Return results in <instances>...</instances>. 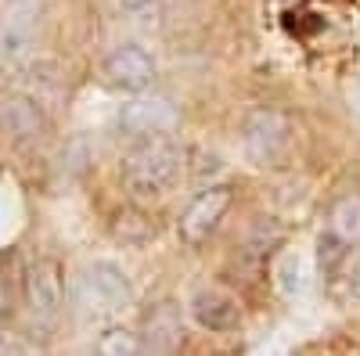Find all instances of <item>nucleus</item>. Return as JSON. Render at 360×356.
<instances>
[{
  "mask_svg": "<svg viewBox=\"0 0 360 356\" xmlns=\"http://www.w3.org/2000/svg\"><path fill=\"white\" fill-rule=\"evenodd\" d=\"M134 299L130 277L123 274V266H115L108 259L90 263L83 277L76 281V306L86 320H108L115 313H123Z\"/></svg>",
  "mask_w": 360,
  "mask_h": 356,
  "instance_id": "nucleus-2",
  "label": "nucleus"
},
{
  "mask_svg": "<svg viewBox=\"0 0 360 356\" xmlns=\"http://www.w3.org/2000/svg\"><path fill=\"white\" fill-rule=\"evenodd\" d=\"M25 295H29V310L40 320H54L58 310H62V295H65L62 263L54 256L33 259V266L25 270Z\"/></svg>",
  "mask_w": 360,
  "mask_h": 356,
  "instance_id": "nucleus-7",
  "label": "nucleus"
},
{
  "mask_svg": "<svg viewBox=\"0 0 360 356\" xmlns=\"http://www.w3.org/2000/svg\"><path fill=\"white\" fill-rule=\"evenodd\" d=\"M0 123L15 140H40L47 133V115L44 108L25 98V94H8L0 101Z\"/></svg>",
  "mask_w": 360,
  "mask_h": 356,
  "instance_id": "nucleus-10",
  "label": "nucleus"
},
{
  "mask_svg": "<svg viewBox=\"0 0 360 356\" xmlns=\"http://www.w3.org/2000/svg\"><path fill=\"white\" fill-rule=\"evenodd\" d=\"M123 8H127V15H130L137 25H144V29H159V18H162L159 0H123Z\"/></svg>",
  "mask_w": 360,
  "mask_h": 356,
  "instance_id": "nucleus-13",
  "label": "nucleus"
},
{
  "mask_svg": "<svg viewBox=\"0 0 360 356\" xmlns=\"http://www.w3.org/2000/svg\"><path fill=\"white\" fill-rule=\"evenodd\" d=\"M292 147V123L288 115L274 112V108H263L249 119L245 126V155L256 166H278Z\"/></svg>",
  "mask_w": 360,
  "mask_h": 356,
  "instance_id": "nucleus-5",
  "label": "nucleus"
},
{
  "mask_svg": "<svg viewBox=\"0 0 360 356\" xmlns=\"http://www.w3.org/2000/svg\"><path fill=\"white\" fill-rule=\"evenodd\" d=\"M349 101H353V108L360 112V76L353 79V86H349Z\"/></svg>",
  "mask_w": 360,
  "mask_h": 356,
  "instance_id": "nucleus-15",
  "label": "nucleus"
},
{
  "mask_svg": "<svg viewBox=\"0 0 360 356\" xmlns=\"http://www.w3.org/2000/svg\"><path fill=\"white\" fill-rule=\"evenodd\" d=\"M342 277H346L349 295H356V299H360V252L346 256V263H342Z\"/></svg>",
  "mask_w": 360,
  "mask_h": 356,
  "instance_id": "nucleus-14",
  "label": "nucleus"
},
{
  "mask_svg": "<svg viewBox=\"0 0 360 356\" xmlns=\"http://www.w3.org/2000/svg\"><path fill=\"white\" fill-rule=\"evenodd\" d=\"M108 86H115V91H123V94H144L148 86L155 83V58L148 54L144 47L137 44H119L108 58H105V65H101Z\"/></svg>",
  "mask_w": 360,
  "mask_h": 356,
  "instance_id": "nucleus-6",
  "label": "nucleus"
},
{
  "mask_svg": "<svg viewBox=\"0 0 360 356\" xmlns=\"http://www.w3.org/2000/svg\"><path fill=\"white\" fill-rule=\"evenodd\" d=\"M37 4L33 0H25L18 4L4 25V33H0V69L8 72H18L22 65H29V58H33V44H37Z\"/></svg>",
  "mask_w": 360,
  "mask_h": 356,
  "instance_id": "nucleus-8",
  "label": "nucleus"
},
{
  "mask_svg": "<svg viewBox=\"0 0 360 356\" xmlns=\"http://www.w3.org/2000/svg\"><path fill=\"white\" fill-rule=\"evenodd\" d=\"M180 166H184V147L173 140V133L144 137L123 159V187L137 202H152L173 187Z\"/></svg>",
  "mask_w": 360,
  "mask_h": 356,
  "instance_id": "nucleus-1",
  "label": "nucleus"
},
{
  "mask_svg": "<svg viewBox=\"0 0 360 356\" xmlns=\"http://www.w3.org/2000/svg\"><path fill=\"white\" fill-rule=\"evenodd\" d=\"M191 317L205 331H234L242 328V303L224 288H198L191 295Z\"/></svg>",
  "mask_w": 360,
  "mask_h": 356,
  "instance_id": "nucleus-9",
  "label": "nucleus"
},
{
  "mask_svg": "<svg viewBox=\"0 0 360 356\" xmlns=\"http://www.w3.org/2000/svg\"><path fill=\"white\" fill-rule=\"evenodd\" d=\"M234 205V187L227 184H213L191 198V205L176 220V237L184 242L188 249H198L209 242V234L220 227V220L227 216V209Z\"/></svg>",
  "mask_w": 360,
  "mask_h": 356,
  "instance_id": "nucleus-3",
  "label": "nucleus"
},
{
  "mask_svg": "<svg viewBox=\"0 0 360 356\" xmlns=\"http://www.w3.org/2000/svg\"><path fill=\"white\" fill-rule=\"evenodd\" d=\"M94 352H98V356H144V342H141L137 331L112 324V328H105V331L98 335Z\"/></svg>",
  "mask_w": 360,
  "mask_h": 356,
  "instance_id": "nucleus-12",
  "label": "nucleus"
},
{
  "mask_svg": "<svg viewBox=\"0 0 360 356\" xmlns=\"http://www.w3.org/2000/svg\"><path fill=\"white\" fill-rule=\"evenodd\" d=\"M328 234H335L346 245L360 242V195H346L332 205V213H328Z\"/></svg>",
  "mask_w": 360,
  "mask_h": 356,
  "instance_id": "nucleus-11",
  "label": "nucleus"
},
{
  "mask_svg": "<svg viewBox=\"0 0 360 356\" xmlns=\"http://www.w3.org/2000/svg\"><path fill=\"white\" fill-rule=\"evenodd\" d=\"M180 126V112L155 94H134L123 108H119V133L130 140L144 137H162Z\"/></svg>",
  "mask_w": 360,
  "mask_h": 356,
  "instance_id": "nucleus-4",
  "label": "nucleus"
}]
</instances>
